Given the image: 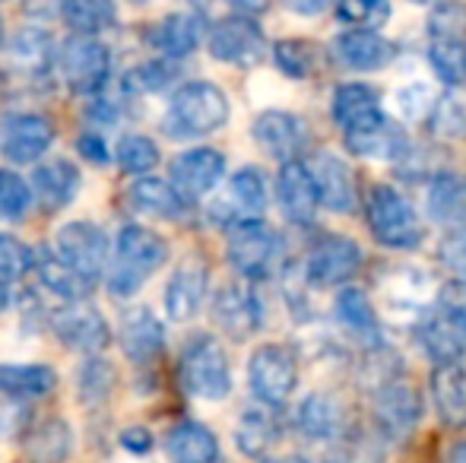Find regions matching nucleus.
Wrapping results in <instances>:
<instances>
[{"label":"nucleus","mask_w":466,"mask_h":463,"mask_svg":"<svg viewBox=\"0 0 466 463\" xmlns=\"http://www.w3.org/2000/svg\"><path fill=\"white\" fill-rule=\"evenodd\" d=\"M168 260V241L147 226H124L111 245V257L105 267V286L111 296L130 298L147 286L156 270Z\"/></svg>","instance_id":"1"},{"label":"nucleus","mask_w":466,"mask_h":463,"mask_svg":"<svg viewBox=\"0 0 466 463\" xmlns=\"http://www.w3.org/2000/svg\"><path fill=\"white\" fill-rule=\"evenodd\" d=\"M228 121V96L216 83L190 80L181 83L168 99V112L162 117V130L172 140H200L216 134Z\"/></svg>","instance_id":"2"},{"label":"nucleus","mask_w":466,"mask_h":463,"mask_svg":"<svg viewBox=\"0 0 466 463\" xmlns=\"http://www.w3.org/2000/svg\"><path fill=\"white\" fill-rule=\"evenodd\" d=\"M178 377L190 397L200 400H226L232 394V362L213 334H194L181 349Z\"/></svg>","instance_id":"3"},{"label":"nucleus","mask_w":466,"mask_h":463,"mask_svg":"<svg viewBox=\"0 0 466 463\" xmlns=\"http://www.w3.org/2000/svg\"><path fill=\"white\" fill-rule=\"evenodd\" d=\"M226 254H228V264L238 270L241 279L264 283L282 264V238L264 219H248V223L228 226Z\"/></svg>","instance_id":"4"},{"label":"nucleus","mask_w":466,"mask_h":463,"mask_svg":"<svg viewBox=\"0 0 466 463\" xmlns=\"http://www.w3.org/2000/svg\"><path fill=\"white\" fill-rule=\"evenodd\" d=\"M365 219L374 238L390 251H410L422 245V223L410 200L390 185H374L365 200Z\"/></svg>","instance_id":"5"},{"label":"nucleus","mask_w":466,"mask_h":463,"mask_svg":"<svg viewBox=\"0 0 466 463\" xmlns=\"http://www.w3.org/2000/svg\"><path fill=\"white\" fill-rule=\"evenodd\" d=\"M57 67H61V80L67 83L70 93L102 96L105 86L111 83L115 57H111V48L98 35H70L61 45Z\"/></svg>","instance_id":"6"},{"label":"nucleus","mask_w":466,"mask_h":463,"mask_svg":"<svg viewBox=\"0 0 466 463\" xmlns=\"http://www.w3.org/2000/svg\"><path fill=\"white\" fill-rule=\"evenodd\" d=\"M207 45H209V55L219 64L241 67V70L258 67L270 55V45H267V35L258 25V19L241 16V13L216 19L207 32Z\"/></svg>","instance_id":"7"},{"label":"nucleus","mask_w":466,"mask_h":463,"mask_svg":"<svg viewBox=\"0 0 466 463\" xmlns=\"http://www.w3.org/2000/svg\"><path fill=\"white\" fill-rule=\"evenodd\" d=\"M248 384L251 394L258 397L264 407L277 409L292 397L295 384H299V362L295 352L279 343H264L254 349L251 362H248Z\"/></svg>","instance_id":"8"},{"label":"nucleus","mask_w":466,"mask_h":463,"mask_svg":"<svg viewBox=\"0 0 466 463\" xmlns=\"http://www.w3.org/2000/svg\"><path fill=\"white\" fill-rule=\"evenodd\" d=\"M362 270V247L337 232L318 235L305 254V283L308 286H346Z\"/></svg>","instance_id":"9"},{"label":"nucleus","mask_w":466,"mask_h":463,"mask_svg":"<svg viewBox=\"0 0 466 463\" xmlns=\"http://www.w3.org/2000/svg\"><path fill=\"white\" fill-rule=\"evenodd\" d=\"M55 124L51 117L35 112L6 115L0 124V153L10 166H35L55 146Z\"/></svg>","instance_id":"10"},{"label":"nucleus","mask_w":466,"mask_h":463,"mask_svg":"<svg viewBox=\"0 0 466 463\" xmlns=\"http://www.w3.org/2000/svg\"><path fill=\"white\" fill-rule=\"evenodd\" d=\"M371 416L384 438L406 441L416 432L419 419H422V400H419L416 388H410L406 381H397V377H387V381H380L374 388Z\"/></svg>","instance_id":"11"},{"label":"nucleus","mask_w":466,"mask_h":463,"mask_svg":"<svg viewBox=\"0 0 466 463\" xmlns=\"http://www.w3.org/2000/svg\"><path fill=\"white\" fill-rule=\"evenodd\" d=\"M51 330L64 347L83 356H102L111 343L108 317L89 302H67V308H57L51 315Z\"/></svg>","instance_id":"12"},{"label":"nucleus","mask_w":466,"mask_h":463,"mask_svg":"<svg viewBox=\"0 0 466 463\" xmlns=\"http://www.w3.org/2000/svg\"><path fill=\"white\" fill-rule=\"evenodd\" d=\"M55 251H57V257L67 260L76 273H83L89 283H96V279H102L105 267H108L111 241L96 223L76 219V223H67L57 229Z\"/></svg>","instance_id":"13"},{"label":"nucleus","mask_w":466,"mask_h":463,"mask_svg":"<svg viewBox=\"0 0 466 463\" xmlns=\"http://www.w3.org/2000/svg\"><path fill=\"white\" fill-rule=\"evenodd\" d=\"M222 178H226V156L213 146L185 149L168 166V181H172V187L187 204H194V200L207 197L209 191H216Z\"/></svg>","instance_id":"14"},{"label":"nucleus","mask_w":466,"mask_h":463,"mask_svg":"<svg viewBox=\"0 0 466 463\" xmlns=\"http://www.w3.org/2000/svg\"><path fill=\"white\" fill-rule=\"evenodd\" d=\"M213 321L232 340H248L264 324V308L251 283H226L213 296Z\"/></svg>","instance_id":"15"},{"label":"nucleus","mask_w":466,"mask_h":463,"mask_svg":"<svg viewBox=\"0 0 466 463\" xmlns=\"http://www.w3.org/2000/svg\"><path fill=\"white\" fill-rule=\"evenodd\" d=\"M251 134H254V140H258V146L264 149L267 156H273L279 166L282 162L301 159L308 143H311V130H308L305 117L282 112V108L260 112L251 127Z\"/></svg>","instance_id":"16"},{"label":"nucleus","mask_w":466,"mask_h":463,"mask_svg":"<svg viewBox=\"0 0 466 463\" xmlns=\"http://www.w3.org/2000/svg\"><path fill=\"white\" fill-rule=\"evenodd\" d=\"M267 210V178L260 168L245 166L232 175L228 191L222 200H216L213 219H219L222 226H238L248 219H260Z\"/></svg>","instance_id":"17"},{"label":"nucleus","mask_w":466,"mask_h":463,"mask_svg":"<svg viewBox=\"0 0 466 463\" xmlns=\"http://www.w3.org/2000/svg\"><path fill=\"white\" fill-rule=\"evenodd\" d=\"M80 185L83 178L76 162L64 159V156H51L45 162H35V172L29 178L32 204H38L48 213H57L74 204V197L80 194Z\"/></svg>","instance_id":"18"},{"label":"nucleus","mask_w":466,"mask_h":463,"mask_svg":"<svg viewBox=\"0 0 466 463\" xmlns=\"http://www.w3.org/2000/svg\"><path fill=\"white\" fill-rule=\"evenodd\" d=\"M308 172H311L314 187H318L320 206H327L330 213H346V216L356 213L359 187L346 159H339L337 153H318L308 162Z\"/></svg>","instance_id":"19"},{"label":"nucleus","mask_w":466,"mask_h":463,"mask_svg":"<svg viewBox=\"0 0 466 463\" xmlns=\"http://www.w3.org/2000/svg\"><path fill=\"white\" fill-rule=\"evenodd\" d=\"M277 200H279L282 216L292 226H311L314 219H318L320 200H318V187H314V178H311V172H308L305 159H292L279 166Z\"/></svg>","instance_id":"20"},{"label":"nucleus","mask_w":466,"mask_h":463,"mask_svg":"<svg viewBox=\"0 0 466 463\" xmlns=\"http://www.w3.org/2000/svg\"><path fill=\"white\" fill-rule=\"evenodd\" d=\"M117 340H121V349L130 362L149 365L166 349V324L156 317L153 308L134 305V308L124 311L121 327H117Z\"/></svg>","instance_id":"21"},{"label":"nucleus","mask_w":466,"mask_h":463,"mask_svg":"<svg viewBox=\"0 0 466 463\" xmlns=\"http://www.w3.org/2000/svg\"><path fill=\"white\" fill-rule=\"evenodd\" d=\"M6 61L16 70L23 80L29 83H42L51 76L57 64V45L55 38L45 29H35V25H25L6 45Z\"/></svg>","instance_id":"22"},{"label":"nucleus","mask_w":466,"mask_h":463,"mask_svg":"<svg viewBox=\"0 0 466 463\" xmlns=\"http://www.w3.org/2000/svg\"><path fill=\"white\" fill-rule=\"evenodd\" d=\"M207 286H209V270L203 260L190 257L178 270L172 273L166 286V315L168 321L185 324L190 317L200 315L203 302H207Z\"/></svg>","instance_id":"23"},{"label":"nucleus","mask_w":466,"mask_h":463,"mask_svg":"<svg viewBox=\"0 0 466 463\" xmlns=\"http://www.w3.org/2000/svg\"><path fill=\"white\" fill-rule=\"evenodd\" d=\"M333 57L343 67L359 70V74H371V70H384L387 64H393L397 45L380 35V32L350 29L333 38Z\"/></svg>","instance_id":"24"},{"label":"nucleus","mask_w":466,"mask_h":463,"mask_svg":"<svg viewBox=\"0 0 466 463\" xmlns=\"http://www.w3.org/2000/svg\"><path fill=\"white\" fill-rule=\"evenodd\" d=\"M32 270H35L38 283L51 292V296L64 298V302H89L96 283H89L83 273H76L67 260L57 257L51 247H35L32 251Z\"/></svg>","instance_id":"25"},{"label":"nucleus","mask_w":466,"mask_h":463,"mask_svg":"<svg viewBox=\"0 0 466 463\" xmlns=\"http://www.w3.org/2000/svg\"><path fill=\"white\" fill-rule=\"evenodd\" d=\"M203 19L197 13H168L166 19L153 25L149 32V45H153L156 57H168V61H185L203 42Z\"/></svg>","instance_id":"26"},{"label":"nucleus","mask_w":466,"mask_h":463,"mask_svg":"<svg viewBox=\"0 0 466 463\" xmlns=\"http://www.w3.org/2000/svg\"><path fill=\"white\" fill-rule=\"evenodd\" d=\"M343 143L352 156L359 159H400V156L410 149V140H406V130L400 127L390 117H378L369 127H359L343 134Z\"/></svg>","instance_id":"27"},{"label":"nucleus","mask_w":466,"mask_h":463,"mask_svg":"<svg viewBox=\"0 0 466 463\" xmlns=\"http://www.w3.org/2000/svg\"><path fill=\"white\" fill-rule=\"evenodd\" d=\"M419 347L435 365H461L466 356V330L457 327L438 308H431L419 324Z\"/></svg>","instance_id":"28"},{"label":"nucleus","mask_w":466,"mask_h":463,"mask_svg":"<svg viewBox=\"0 0 466 463\" xmlns=\"http://www.w3.org/2000/svg\"><path fill=\"white\" fill-rule=\"evenodd\" d=\"M431 403L438 419L448 428H466V368L463 365H435L431 371Z\"/></svg>","instance_id":"29"},{"label":"nucleus","mask_w":466,"mask_h":463,"mask_svg":"<svg viewBox=\"0 0 466 463\" xmlns=\"http://www.w3.org/2000/svg\"><path fill=\"white\" fill-rule=\"evenodd\" d=\"M127 200L134 204L137 213L153 219H185L190 204L172 187V181L153 178V175H143L134 185L127 187Z\"/></svg>","instance_id":"30"},{"label":"nucleus","mask_w":466,"mask_h":463,"mask_svg":"<svg viewBox=\"0 0 466 463\" xmlns=\"http://www.w3.org/2000/svg\"><path fill=\"white\" fill-rule=\"evenodd\" d=\"M330 112L343 134L359 130V127H369V124H374L378 117H384L378 93H374L371 86H365V83H343V86H337L333 102H330Z\"/></svg>","instance_id":"31"},{"label":"nucleus","mask_w":466,"mask_h":463,"mask_svg":"<svg viewBox=\"0 0 466 463\" xmlns=\"http://www.w3.org/2000/svg\"><path fill=\"white\" fill-rule=\"evenodd\" d=\"M337 321L339 327L350 337L362 340L365 347L378 349L380 347V324L374 315V305L369 298V292H362L359 286H346L337 296Z\"/></svg>","instance_id":"32"},{"label":"nucleus","mask_w":466,"mask_h":463,"mask_svg":"<svg viewBox=\"0 0 466 463\" xmlns=\"http://www.w3.org/2000/svg\"><path fill=\"white\" fill-rule=\"evenodd\" d=\"M166 454L172 463H216L219 460V441L213 428L203 422H178L166 438Z\"/></svg>","instance_id":"33"},{"label":"nucleus","mask_w":466,"mask_h":463,"mask_svg":"<svg viewBox=\"0 0 466 463\" xmlns=\"http://www.w3.org/2000/svg\"><path fill=\"white\" fill-rule=\"evenodd\" d=\"M429 213L435 223L466 226V178L461 172H435L429 185Z\"/></svg>","instance_id":"34"},{"label":"nucleus","mask_w":466,"mask_h":463,"mask_svg":"<svg viewBox=\"0 0 466 463\" xmlns=\"http://www.w3.org/2000/svg\"><path fill=\"white\" fill-rule=\"evenodd\" d=\"M295 426L308 441H333L343 432V407L330 394H308L295 413Z\"/></svg>","instance_id":"35"},{"label":"nucleus","mask_w":466,"mask_h":463,"mask_svg":"<svg viewBox=\"0 0 466 463\" xmlns=\"http://www.w3.org/2000/svg\"><path fill=\"white\" fill-rule=\"evenodd\" d=\"M70 445H74V435L70 426L57 416L42 419L25 432V463H64L70 458Z\"/></svg>","instance_id":"36"},{"label":"nucleus","mask_w":466,"mask_h":463,"mask_svg":"<svg viewBox=\"0 0 466 463\" xmlns=\"http://www.w3.org/2000/svg\"><path fill=\"white\" fill-rule=\"evenodd\" d=\"M57 388V371L42 362H16L0 365V394L16 397V400H35L48 397Z\"/></svg>","instance_id":"37"},{"label":"nucleus","mask_w":466,"mask_h":463,"mask_svg":"<svg viewBox=\"0 0 466 463\" xmlns=\"http://www.w3.org/2000/svg\"><path fill=\"white\" fill-rule=\"evenodd\" d=\"M279 441V422L277 416L267 409H248L238 419V428H235V445L245 458L264 460L267 451Z\"/></svg>","instance_id":"38"},{"label":"nucleus","mask_w":466,"mask_h":463,"mask_svg":"<svg viewBox=\"0 0 466 463\" xmlns=\"http://www.w3.org/2000/svg\"><path fill=\"white\" fill-rule=\"evenodd\" d=\"M61 19L74 35H102L117 23L115 0H61Z\"/></svg>","instance_id":"39"},{"label":"nucleus","mask_w":466,"mask_h":463,"mask_svg":"<svg viewBox=\"0 0 466 463\" xmlns=\"http://www.w3.org/2000/svg\"><path fill=\"white\" fill-rule=\"evenodd\" d=\"M115 384H117V371L105 356H86V362L76 368V397L89 409H98L102 403H108Z\"/></svg>","instance_id":"40"},{"label":"nucleus","mask_w":466,"mask_h":463,"mask_svg":"<svg viewBox=\"0 0 466 463\" xmlns=\"http://www.w3.org/2000/svg\"><path fill=\"white\" fill-rule=\"evenodd\" d=\"M111 159L117 162V168H121L124 175L143 178V175H149L159 166V143L147 134H124L121 140H117Z\"/></svg>","instance_id":"41"},{"label":"nucleus","mask_w":466,"mask_h":463,"mask_svg":"<svg viewBox=\"0 0 466 463\" xmlns=\"http://www.w3.org/2000/svg\"><path fill=\"white\" fill-rule=\"evenodd\" d=\"M273 64L289 80H308L318 70V48L305 38H282L273 45Z\"/></svg>","instance_id":"42"},{"label":"nucleus","mask_w":466,"mask_h":463,"mask_svg":"<svg viewBox=\"0 0 466 463\" xmlns=\"http://www.w3.org/2000/svg\"><path fill=\"white\" fill-rule=\"evenodd\" d=\"M429 64L444 86H466V42L429 38Z\"/></svg>","instance_id":"43"},{"label":"nucleus","mask_w":466,"mask_h":463,"mask_svg":"<svg viewBox=\"0 0 466 463\" xmlns=\"http://www.w3.org/2000/svg\"><path fill=\"white\" fill-rule=\"evenodd\" d=\"M429 38H438V42H466V4L463 0H438V4H431Z\"/></svg>","instance_id":"44"},{"label":"nucleus","mask_w":466,"mask_h":463,"mask_svg":"<svg viewBox=\"0 0 466 463\" xmlns=\"http://www.w3.org/2000/svg\"><path fill=\"white\" fill-rule=\"evenodd\" d=\"M429 121V130L438 136V140H448V143H461L466 140V108L454 96H444V99H435L431 112L425 115Z\"/></svg>","instance_id":"45"},{"label":"nucleus","mask_w":466,"mask_h":463,"mask_svg":"<svg viewBox=\"0 0 466 463\" xmlns=\"http://www.w3.org/2000/svg\"><path fill=\"white\" fill-rule=\"evenodd\" d=\"M337 16L352 29L378 32L390 19V4L387 0H337Z\"/></svg>","instance_id":"46"},{"label":"nucleus","mask_w":466,"mask_h":463,"mask_svg":"<svg viewBox=\"0 0 466 463\" xmlns=\"http://www.w3.org/2000/svg\"><path fill=\"white\" fill-rule=\"evenodd\" d=\"M29 206H32L29 181H25L23 175L10 172V168H4V172H0V219L19 223V219H25Z\"/></svg>","instance_id":"47"},{"label":"nucleus","mask_w":466,"mask_h":463,"mask_svg":"<svg viewBox=\"0 0 466 463\" xmlns=\"http://www.w3.org/2000/svg\"><path fill=\"white\" fill-rule=\"evenodd\" d=\"M178 76V61H168V57H153V61L140 64L134 74H127V89L134 93H162L168 89Z\"/></svg>","instance_id":"48"},{"label":"nucleus","mask_w":466,"mask_h":463,"mask_svg":"<svg viewBox=\"0 0 466 463\" xmlns=\"http://www.w3.org/2000/svg\"><path fill=\"white\" fill-rule=\"evenodd\" d=\"M32 270V247L16 235L0 232V283H19Z\"/></svg>","instance_id":"49"},{"label":"nucleus","mask_w":466,"mask_h":463,"mask_svg":"<svg viewBox=\"0 0 466 463\" xmlns=\"http://www.w3.org/2000/svg\"><path fill=\"white\" fill-rule=\"evenodd\" d=\"M431 106H435V96H431V89L422 86V83H410V86L397 93V112L403 115L406 121H422V117L431 112Z\"/></svg>","instance_id":"50"},{"label":"nucleus","mask_w":466,"mask_h":463,"mask_svg":"<svg viewBox=\"0 0 466 463\" xmlns=\"http://www.w3.org/2000/svg\"><path fill=\"white\" fill-rule=\"evenodd\" d=\"M435 308L441 311L444 317H451L457 327L466 330V279H454V283L441 286V289H438Z\"/></svg>","instance_id":"51"},{"label":"nucleus","mask_w":466,"mask_h":463,"mask_svg":"<svg viewBox=\"0 0 466 463\" xmlns=\"http://www.w3.org/2000/svg\"><path fill=\"white\" fill-rule=\"evenodd\" d=\"M438 257H441V264L451 273H457V279H466V226L444 235L441 247H438Z\"/></svg>","instance_id":"52"},{"label":"nucleus","mask_w":466,"mask_h":463,"mask_svg":"<svg viewBox=\"0 0 466 463\" xmlns=\"http://www.w3.org/2000/svg\"><path fill=\"white\" fill-rule=\"evenodd\" d=\"M76 153H80V159H86L89 166H108L111 162V149L98 130H86V134L76 136Z\"/></svg>","instance_id":"53"},{"label":"nucleus","mask_w":466,"mask_h":463,"mask_svg":"<svg viewBox=\"0 0 466 463\" xmlns=\"http://www.w3.org/2000/svg\"><path fill=\"white\" fill-rule=\"evenodd\" d=\"M121 448L130 454H149L153 451V435H149V428L143 426H134V428H124L121 432Z\"/></svg>","instance_id":"54"},{"label":"nucleus","mask_w":466,"mask_h":463,"mask_svg":"<svg viewBox=\"0 0 466 463\" xmlns=\"http://www.w3.org/2000/svg\"><path fill=\"white\" fill-rule=\"evenodd\" d=\"M282 4L292 13H299V16H320V13L330 10L337 0H282Z\"/></svg>","instance_id":"55"},{"label":"nucleus","mask_w":466,"mask_h":463,"mask_svg":"<svg viewBox=\"0 0 466 463\" xmlns=\"http://www.w3.org/2000/svg\"><path fill=\"white\" fill-rule=\"evenodd\" d=\"M228 4H232L241 16H260V13L270 10L273 0H228Z\"/></svg>","instance_id":"56"},{"label":"nucleus","mask_w":466,"mask_h":463,"mask_svg":"<svg viewBox=\"0 0 466 463\" xmlns=\"http://www.w3.org/2000/svg\"><path fill=\"white\" fill-rule=\"evenodd\" d=\"M444 463H466V441H457V445L448 451Z\"/></svg>","instance_id":"57"},{"label":"nucleus","mask_w":466,"mask_h":463,"mask_svg":"<svg viewBox=\"0 0 466 463\" xmlns=\"http://www.w3.org/2000/svg\"><path fill=\"white\" fill-rule=\"evenodd\" d=\"M10 305V283H0V311Z\"/></svg>","instance_id":"58"},{"label":"nucleus","mask_w":466,"mask_h":463,"mask_svg":"<svg viewBox=\"0 0 466 463\" xmlns=\"http://www.w3.org/2000/svg\"><path fill=\"white\" fill-rule=\"evenodd\" d=\"M0 48H4V19H0Z\"/></svg>","instance_id":"59"},{"label":"nucleus","mask_w":466,"mask_h":463,"mask_svg":"<svg viewBox=\"0 0 466 463\" xmlns=\"http://www.w3.org/2000/svg\"><path fill=\"white\" fill-rule=\"evenodd\" d=\"M286 463H308V460H305V458H289Z\"/></svg>","instance_id":"60"},{"label":"nucleus","mask_w":466,"mask_h":463,"mask_svg":"<svg viewBox=\"0 0 466 463\" xmlns=\"http://www.w3.org/2000/svg\"><path fill=\"white\" fill-rule=\"evenodd\" d=\"M416 4H438V0H416Z\"/></svg>","instance_id":"61"},{"label":"nucleus","mask_w":466,"mask_h":463,"mask_svg":"<svg viewBox=\"0 0 466 463\" xmlns=\"http://www.w3.org/2000/svg\"><path fill=\"white\" fill-rule=\"evenodd\" d=\"M260 463H279V460H260Z\"/></svg>","instance_id":"62"}]
</instances>
